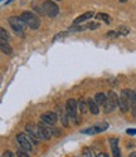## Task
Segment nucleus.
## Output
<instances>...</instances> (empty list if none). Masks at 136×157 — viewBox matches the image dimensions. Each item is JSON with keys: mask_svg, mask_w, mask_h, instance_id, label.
<instances>
[{"mask_svg": "<svg viewBox=\"0 0 136 157\" xmlns=\"http://www.w3.org/2000/svg\"><path fill=\"white\" fill-rule=\"evenodd\" d=\"M22 20L25 23L26 27H29L30 29H38L40 27V19L38 15H35L32 11H23L20 15Z\"/></svg>", "mask_w": 136, "mask_h": 157, "instance_id": "nucleus-1", "label": "nucleus"}, {"mask_svg": "<svg viewBox=\"0 0 136 157\" xmlns=\"http://www.w3.org/2000/svg\"><path fill=\"white\" fill-rule=\"evenodd\" d=\"M117 101H118L117 94L114 92V90H110V92L106 94V101H105V104H103V112L105 113L114 112L115 108L117 107Z\"/></svg>", "mask_w": 136, "mask_h": 157, "instance_id": "nucleus-2", "label": "nucleus"}, {"mask_svg": "<svg viewBox=\"0 0 136 157\" xmlns=\"http://www.w3.org/2000/svg\"><path fill=\"white\" fill-rule=\"evenodd\" d=\"M77 112H78V104L77 101L73 98H70L66 103V113L68 116V118H71L74 121V123H79V120H77Z\"/></svg>", "mask_w": 136, "mask_h": 157, "instance_id": "nucleus-3", "label": "nucleus"}, {"mask_svg": "<svg viewBox=\"0 0 136 157\" xmlns=\"http://www.w3.org/2000/svg\"><path fill=\"white\" fill-rule=\"evenodd\" d=\"M42 9H43L44 14H46L47 17H49V18H56V17L59 14V8H58V5L54 3V2H52V0H46V2L43 3Z\"/></svg>", "mask_w": 136, "mask_h": 157, "instance_id": "nucleus-4", "label": "nucleus"}, {"mask_svg": "<svg viewBox=\"0 0 136 157\" xmlns=\"http://www.w3.org/2000/svg\"><path fill=\"white\" fill-rule=\"evenodd\" d=\"M9 25L17 34H23L25 28H26L25 23L22 20L20 17H10L9 18Z\"/></svg>", "mask_w": 136, "mask_h": 157, "instance_id": "nucleus-5", "label": "nucleus"}, {"mask_svg": "<svg viewBox=\"0 0 136 157\" xmlns=\"http://www.w3.org/2000/svg\"><path fill=\"white\" fill-rule=\"evenodd\" d=\"M38 127V133H39V138L40 140H44V141H48L53 137V129L50 126L43 123V122H39L37 124Z\"/></svg>", "mask_w": 136, "mask_h": 157, "instance_id": "nucleus-6", "label": "nucleus"}, {"mask_svg": "<svg viewBox=\"0 0 136 157\" xmlns=\"http://www.w3.org/2000/svg\"><path fill=\"white\" fill-rule=\"evenodd\" d=\"M117 107L120 108V111L122 113H125L130 109V101H129V96H127L126 89L121 90V94L118 96V101H117Z\"/></svg>", "mask_w": 136, "mask_h": 157, "instance_id": "nucleus-7", "label": "nucleus"}, {"mask_svg": "<svg viewBox=\"0 0 136 157\" xmlns=\"http://www.w3.org/2000/svg\"><path fill=\"white\" fill-rule=\"evenodd\" d=\"M25 132L26 136L29 137V140L34 143V145H38L40 138H39V133H38V127L34 123H28L25 126Z\"/></svg>", "mask_w": 136, "mask_h": 157, "instance_id": "nucleus-8", "label": "nucleus"}, {"mask_svg": "<svg viewBox=\"0 0 136 157\" xmlns=\"http://www.w3.org/2000/svg\"><path fill=\"white\" fill-rule=\"evenodd\" d=\"M17 141L19 143V146L23 151L25 152H30L33 150V145H32V142L29 140V137L26 136V133H19L17 136Z\"/></svg>", "mask_w": 136, "mask_h": 157, "instance_id": "nucleus-9", "label": "nucleus"}, {"mask_svg": "<svg viewBox=\"0 0 136 157\" xmlns=\"http://www.w3.org/2000/svg\"><path fill=\"white\" fill-rule=\"evenodd\" d=\"M107 128H108V123L107 122H101L98 124L92 126L91 128L83 129L82 133H85V135H97V133H101V132H103V131H106Z\"/></svg>", "mask_w": 136, "mask_h": 157, "instance_id": "nucleus-10", "label": "nucleus"}, {"mask_svg": "<svg viewBox=\"0 0 136 157\" xmlns=\"http://www.w3.org/2000/svg\"><path fill=\"white\" fill-rule=\"evenodd\" d=\"M40 120H42L40 122H43L48 126H54L57 122V120H58V114L52 112V111H48V112H44L42 116H40Z\"/></svg>", "mask_w": 136, "mask_h": 157, "instance_id": "nucleus-11", "label": "nucleus"}, {"mask_svg": "<svg viewBox=\"0 0 136 157\" xmlns=\"http://www.w3.org/2000/svg\"><path fill=\"white\" fill-rule=\"evenodd\" d=\"M127 90V96L130 101V111L134 117H136V92L132 89H126Z\"/></svg>", "mask_w": 136, "mask_h": 157, "instance_id": "nucleus-12", "label": "nucleus"}, {"mask_svg": "<svg viewBox=\"0 0 136 157\" xmlns=\"http://www.w3.org/2000/svg\"><path fill=\"white\" fill-rule=\"evenodd\" d=\"M108 142H110L114 157H121V151H120V147H118V138H110Z\"/></svg>", "mask_w": 136, "mask_h": 157, "instance_id": "nucleus-13", "label": "nucleus"}, {"mask_svg": "<svg viewBox=\"0 0 136 157\" xmlns=\"http://www.w3.org/2000/svg\"><path fill=\"white\" fill-rule=\"evenodd\" d=\"M94 17V13L93 11H87V13H83L81 17H78L77 19L73 20V24H81V23H83V21H87L90 20L91 18Z\"/></svg>", "mask_w": 136, "mask_h": 157, "instance_id": "nucleus-14", "label": "nucleus"}, {"mask_svg": "<svg viewBox=\"0 0 136 157\" xmlns=\"http://www.w3.org/2000/svg\"><path fill=\"white\" fill-rule=\"evenodd\" d=\"M87 106H88V111L92 113V114H98L100 113V107L96 104V102L93 101V98H88L87 99Z\"/></svg>", "mask_w": 136, "mask_h": 157, "instance_id": "nucleus-15", "label": "nucleus"}, {"mask_svg": "<svg viewBox=\"0 0 136 157\" xmlns=\"http://www.w3.org/2000/svg\"><path fill=\"white\" fill-rule=\"evenodd\" d=\"M0 50H2L3 53L6 54V56H11L13 54V49H11L9 42L3 40V39H0Z\"/></svg>", "mask_w": 136, "mask_h": 157, "instance_id": "nucleus-16", "label": "nucleus"}, {"mask_svg": "<svg viewBox=\"0 0 136 157\" xmlns=\"http://www.w3.org/2000/svg\"><path fill=\"white\" fill-rule=\"evenodd\" d=\"M77 104H78V111H79L81 113H82V114L87 113V111H88L87 101H85L83 98H79V99H78V102H77Z\"/></svg>", "mask_w": 136, "mask_h": 157, "instance_id": "nucleus-17", "label": "nucleus"}, {"mask_svg": "<svg viewBox=\"0 0 136 157\" xmlns=\"http://www.w3.org/2000/svg\"><path fill=\"white\" fill-rule=\"evenodd\" d=\"M93 101L96 102V104L98 107H102L103 104H105V101H106V94L105 93H97L96 96H94Z\"/></svg>", "mask_w": 136, "mask_h": 157, "instance_id": "nucleus-18", "label": "nucleus"}, {"mask_svg": "<svg viewBox=\"0 0 136 157\" xmlns=\"http://www.w3.org/2000/svg\"><path fill=\"white\" fill-rule=\"evenodd\" d=\"M94 18H96L97 20H102V21H105L106 24H111V17L108 15V14H106V13H97Z\"/></svg>", "mask_w": 136, "mask_h": 157, "instance_id": "nucleus-19", "label": "nucleus"}, {"mask_svg": "<svg viewBox=\"0 0 136 157\" xmlns=\"http://www.w3.org/2000/svg\"><path fill=\"white\" fill-rule=\"evenodd\" d=\"M86 29H88L87 28V24L86 25H82V24H72V27L70 28V30H68V32L74 33V32H83Z\"/></svg>", "mask_w": 136, "mask_h": 157, "instance_id": "nucleus-20", "label": "nucleus"}, {"mask_svg": "<svg viewBox=\"0 0 136 157\" xmlns=\"http://www.w3.org/2000/svg\"><path fill=\"white\" fill-rule=\"evenodd\" d=\"M116 32H117L118 36H125V35H127V34L130 33V29H129L127 27H125V25H121V27L117 28Z\"/></svg>", "mask_w": 136, "mask_h": 157, "instance_id": "nucleus-21", "label": "nucleus"}, {"mask_svg": "<svg viewBox=\"0 0 136 157\" xmlns=\"http://www.w3.org/2000/svg\"><path fill=\"white\" fill-rule=\"evenodd\" d=\"M0 39H3V40H6V42L10 40V35H9V33H8L4 28H0Z\"/></svg>", "mask_w": 136, "mask_h": 157, "instance_id": "nucleus-22", "label": "nucleus"}, {"mask_svg": "<svg viewBox=\"0 0 136 157\" xmlns=\"http://www.w3.org/2000/svg\"><path fill=\"white\" fill-rule=\"evenodd\" d=\"M82 157H96V156H94L93 151L90 147H85L82 150Z\"/></svg>", "mask_w": 136, "mask_h": 157, "instance_id": "nucleus-23", "label": "nucleus"}, {"mask_svg": "<svg viewBox=\"0 0 136 157\" xmlns=\"http://www.w3.org/2000/svg\"><path fill=\"white\" fill-rule=\"evenodd\" d=\"M59 117H61V121H62L63 127H68V116H67V113L66 112H62L59 114Z\"/></svg>", "mask_w": 136, "mask_h": 157, "instance_id": "nucleus-24", "label": "nucleus"}, {"mask_svg": "<svg viewBox=\"0 0 136 157\" xmlns=\"http://www.w3.org/2000/svg\"><path fill=\"white\" fill-rule=\"evenodd\" d=\"M100 27H101V25H100L98 21H93V23H88V24H87V28H88L90 30H96V29H98Z\"/></svg>", "mask_w": 136, "mask_h": 157, "instance_id": "nucleus-25", "label": "nucleus"}, {"mask_svg": "<svg viewBox=\"0 0 136 157\" xmlns=\"http://www.w3.org/2000/svg\"><path fill=\"white\" fill-rule=\"evenodd\" d=\"M67 35V32H62V33H58V34H56V36L53 38V42H56V40H58V39H62V38H64Z\"/></svg>", "mask_w": 136, "mask_h": 157, "instance_id": "nucleus-26", "label": "nucleus"}, {"mask_svg": "<svg viewBox=\"0 0 136 157\" xmlns=\"http://www.w3.org/2000/svg\"><path fill=\"white\" fill-rule=\"evenodd\" d=\"M106 36H108V38H117L118 34H117L116 30H110V32H107V33H106Z\"/></svg>", "mask_w": 136, "mask_h": 157, "instance_id": "nucleus-27", "label": "nucleus"}, {"mask_svg": "<svg viewBox=\"0 0 136 157\" xmlns=\"http://www.w3.org/2000/svg\"><path fill=\"white\" fill-rule=\"evenodd\" d=\"M17 157H29V155L26 153L25 151H23V150H19L17 152Z\"/></svg>", "mask_w": 136, "mask_h": 157, "instance_id": "nucleus-28", "label": "nucleus"}, {"mask_svg": "<svg viewBox=\"0 0 136 157\" xmlns=\"http://www.w3.org/2000/svg\"><path fill=\"white\" fill-rule=\"evenodd\" d=\"M126 133H127L129 136H135V135H136V129L129 128V129H126Z\"/></svg>", "mask_w": 136, "mask_h": 157, "instance_id": "nucleus-29", "label": "nucleus"}, {"mask_svg": "<svg viewBox=\"0 0 136 157\" xmlns=\"http://www.w3.org/2000/svg\"><path fill=\"white\" fill-rule=\"evenodd\" d=\"M3 157H14V155H13V152H10V151H5L3 153Z\"/></svg>", "mask_w": 136, "mask_h": 157, "instance_id": "nucleus-30", "label": "nucleus"}, {"mask_svg": "<svg viewBox=\"0 0 136 157\" xmlns=\"http://www.w3.org/2000/svg\"><path fill=\"white\" fill-rule=\"evenodd\" d=\"M97 157H110V156H108L107 153H105V152H100V153L97 155Z\"/></svg>", "mask_w": 136, "mask_h": 157, "instance_id": "nucleus-31", "label": "nucleus"}, {"mask_svg": "<svg viewBox=\"0 0 136 157\" xmlns=\"http://www.w3.org/2000/svg\"><path fill=\"white\" fill-rule=\"evenodd\" d=\"M129 157H136V151H135V152H132V153H131Z\"/></svg>", "mask_w": 136, "mask_h": 157, "instance_id": "nucleus-32", "label": "nucleus"}, {"mask_svg": "<svg viewBox=\"0 0 136 157\" xmlns=\"http://www.w3.org/2000/svg\"><path fill=\"white\" fill-rule=\"evenodd\" d=\"M120 2H121V3H126V2H127V0H120Z\"/></svg>", "mask_w": 136, "mask_h": 157, "instance_id": "nucleus-33", "label": "nucleus"}, {"mask_svg": "<svg viewBox=\"0 0 136 157\" xmlns=\"http://www.w3.org/2000/svg\"><path fill=\"white\" fill-rule=\"evenodd\" d=\"M57 2H61V0H57Z\"/></svg>", "mask_w": 136, "mask_h": 157, "instance_id": "nucleus-34", "label": "nucleus"}]
</instances>
